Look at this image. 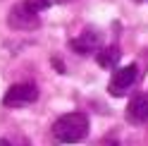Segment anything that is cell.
<instances>
[{"mask_svg":"<svg viewBox=\"0 0 148 146\" xmlns=\"http://www.w3.org/2000/svg\"><path fill=\"white\" fill-rule=\"evenodd\" d=\"M88 127L84 113H64L53 122V136L58 144H79L88 136Z\"/></svg>","mask_w":148,"mask_h":146,"instance_id":"6da1fadb","label":"cell"},{"mask_svg":"<svg viewBox=\"0 0 148 146\" xmlns=\"http://www.w3.org/2000/svg\"><path fill=\"white\" fill-rule=\"evenodd\" d=\"M0 146H12V144L7 141V139H0Z\"/></svg>","mask_w":148,"mask_h":146,"instance_id":"30bf717a","label":"cell"},{"mask_svg":"<svg viewBox=\"0 0 148 146\" xmlns=\"http://www.w3.org/2000/svg\"><path fill=\"white\" fill-rule=\"evenodd\" d=\"M100 43H103V34H100L96 26H86V29L69 43V48L81 53V55H88V53L100 50Z\"/></svg>","mask_w":148,"mask_h":146,"instance_id":"277c9868","label":"cell"},{"mask_svg":"<svg viewBox=\"0 0 148 146\" xmlns=\"http://www.w3.org/2000/svg\"><path fill=\"white\" fill-rule=\"evenodd\" d=\"M53 67H55V70H60V72L64 70V65H62V62H60L58 58H53Z\"/></svg>","mask_w":148,"mask_h":146,"instance_id":"9c48e42d","label":"cell"},{"mask_svg":"<svg viewBox=\"0 0 148 146\" xmlns=\"http://www.w3.org/2000/svg\"><path fill=\"white\" fill-rule=\"evenodd\" d=\"M58 3H72V0H58Z\"/></svg>","mask_w":148,"mask_h":146,"instance_id":"8fae6325","label":"cell"},{"mask_svg":"<svg viewBox=\"0 0 148 146\" xmlns=\"http://www.w3.org/2000/svg\"><path fill=\"white\" fill-rule=\"evenodd\" d=\"M38 101V86L31 81H22V84H12L3 96L5 108H26Z\"/></svg>","mask_w":148,"mask_h":146,"instance_id":"3957f363","label":"cell"},{"mask_svg":"<svg viewBox=\"0 0 148 146\" xmlns=\"http://www.w3.org/2000/svg\"><path fill=\"white\" fill-rule=\"evenodd\" d=\"M127 122L132 125H143L148 122V91L134 94L127 103Z\"/></svg>","mask_w":148,"mask_h":146,"instance_id":"8992f818","label":"cell"},{"mask_svg":"<svg viewBox=\"0 0 148 146\" xmlns=\"http://www.w3.org/2000/svg\"><path fill=\"white\" fill-rule=\"evenodd\" d=\"M38 14L41 12H36L34 7L29 5V0H22V3H17L12 5V10L7 12V26L14 31H34V29H38Z\"/></svg>","mask_w":148,"mask_h":146,"instance_id":"7a4b0ae2","label":"cell"},{"mask_svg":"<svg viewBox=\"0 0 148 146\" xmlns=\"http://www.w3.org/2000/svg\"><path fill=\"white\" fill-rule=\"evenodd\" d=\"M96 60H98V65H100V67L112 70L117 62H119V48H117V45H108V48H100V50H98V55H96Z\"/></svg>","mask_w":148,"mask_h":146,"instance_id":"52a82bcc","label":"cell"},{"mask_svg":"<svg viewBox=\"0 0 148 146\" xmlns=\"http://www.w3.org/2000/svg\"><path fill=\"white\" fill-rule=\"evenodd\" d=\"M136 77H138V70H136V65H127V67H119V70L115 72V77L110 79V84H108V91H110L112 96H122V94H127V91L134 86Z\"/></svg>","mask_w":148,"mask_h":146,"instance_id":"5b68a950","label":"cell"},{"mask_svg":"<svg viewBox=\"0 0 148 146\" xmlns=\"http://www.w3.org/2000/svg\"><path fill=\"white\" fill-rule=\"evenodd\" d=\"M29 5L36 12H43V10H48V7L53 5V0H29Z\"/></svg>","mask_w":148,"mask_h":146,"instance_id":"ba28073f","label":"cell"}]
</instances>
